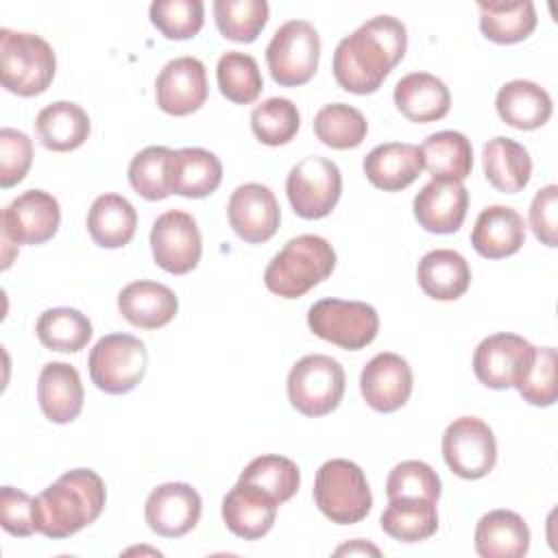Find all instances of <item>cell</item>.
I'll return each instance as SVG.
<instances>
[{
  "label": "cell",
  "mask_w": 558,
  "mask_h": 558,
  "mask_svg": "<svg viewBox=\"0 0 558 558\" xmlns=\"http://www.w3.org/2000/svg\"><path fill=\"white\" fill-rule=\"evenodd\" d=\"M146 364V347L131 333L102 336L87 360L94 386L107 395L131 392L144 379Z\"/></svg>",
  "instance_id": "52a82bcc"
},
{
  "label": "cell",
  "mask_w": 558,
  "mask_h": 558,
  "mask_svg": "<svg viewBox=\"0 0 558 558\" xmlns=\"http://www.w3.org/2000/svg\"><path fill=\"white\" fill-rule=\"evenodd\" d=\"M201 510L203 501L196 488L185 482H168L148 495L144 517L155 534L179 538L196 527Z\"/></svg>",
  "instance_id": "2e32d148"
},
{
  "label": "cell",
  "mask_w": 558,
  "mask_h": 558,
  "mask_svg": "<svg viewBox=\"0 0 558 558\" xmlns=\"http://www.w3.org/2000/svg\"><path fill=\"white\" fill-rule=\"evenodd\" d=\"M421 290L436 301L460 299L471 283L469 262L451 248H436L423 255L416 268Z\"/></svg>",
  "instance_id": "f546056e"
},
{
  "label": "cell",
  "mask_w": 558,
  "mask_h": 558,
  "mask_svg": "<svg viewBox=\"0 0 558 558\" xmlns=\"http://www.w3.org/2000/svg\"><path fill=\"white\" fill-rule=\"evenodd\" d=\"M344 395V368L329 355H305L288 373V399L305 416L333 412Z\"/></svg>",
  "instance_id": "8992f818"
},
{
  "label": "cell",
  "mask_w": 558,
  "mask_h": 558,
  "mask_svg": "<svg viewBox=\"0 0 558 558\" xmlns=\"http://www.w3.org/2000/svg\"><path fill=\"white\" fill-rule=\"evenodd\" d=\"M150 248L155 264L172 275H185L196 268L203 242L196 220L181 209L157 216L150 229Z\"/></svg>",
  "instance_id": "7c38bea8"
},
{
  "label": "cell",
  "mask_w": 558,
  "mask_h": 558,
  "mask_svg": "<svg viewBox=\"0 0 558 558\" xmlns=\"http://www.w3.org/2000/svg\"><path fill=\"white\" fill-rule=\"evenodd\" d=\"M408 31L392 15H377L344 37L333 52V78L351 94H373L403 59Z\"/></svg>",
  "instance_id": "6da1fadb"
},
{
  "label": "cell",
  "mask_w": 558,
  "mask_h": 558,
  "mask_svg": "<svg viewBox=\"0 0 558 558\" xmlns=\"http://www.w3.org/2000/svg\"><path fill=\"white\" fill-rule=\"evenodd\" d=\"M207 72L196 57L168 61L155 81V98L161 111L170 116H190L207 100Z\"/></svg>",
  "instance_id": "9a60e30c"
},
{
  "label": "cell",
  "mask_w": 558,
  "mask_h": 558,
  "mask_svg": "<svg viewBox=\"0 0 558 558\" xmlns=\"http://www.w3.org/2000/svg\"><path fill=\"white\" fill-rule=\"evenodd\" d=\"M286 194L296 216L305 220L325 218L342 194L340 168L320 155L305 157L290 170Z\"/></svg>",
  "instance_id": "30bf717a"
},
{
  "label": "cell",
  "mask_w": 558,
  "mask_h": 558,
  "mask_svg": "<svg viewBox=\"0 0 558 558\" xmlns=\"http://www.w3.org/2000/svg\"><path fill=\"white\" fill-rule=\"evenodd\" d=\"M92 131L85 109L70 100H57L46 105L35 118V133L44 148L54 153H68L78 148Z\"/></svg>",
  "instance_id": "4316f807"
},
{
  "label": "cell",
  "mask_w": 558,
  "mask_h": 558,
  "mask_svg": "<svg viewBox=\"0 0 558 558\" xmlns=\"http://www.w3.org/2000/svg\"><path fill=\"white\" fill-rule=\"evenodd\" d=\"M33 161V142L26 133L4 126L0 131V187L17 185Z\"/></svg>",
  "instance_id": "bcb514c9"
},
{
  "label": "cell",
  "mask_w": 558,
  "mask_h": 558,
  "mask_svg": "<svg viewBox=\"0 0 558 558\" xmlns=\"http://www.w3.org/2000/svg\"><path fill=\"white\" fill-rule=\"evenodd\" d=\"M57 57L52 46L33 33L0 28V78L2 87L17 96H37L54 78Z\"/></svg>",
  "instance_id": "277c9868"
},
{
  "label": "cell",
  "mask_w": 558,
  "mask_h": 558,
  "mask_svg": "<svg viewBox=\"0 0 558 558\" xmlns=\"http://www.w3.org/2000/svg\"><path fill=\"white\" fill-rule=\"evenodd\" d=\"M37 401L52 423H72L85 401L81 375L65 362H48L37 379Z\"/></svg>",
  "instance_id": "44dd1931"
},
{
  "label": "cell",
  "mask_w": 558,
  "mask_h": 558,
  "mask_svg": "<svg viewBox=\"0 0 558 558\" xmlns=\"http://www.w3.org/2000/svg\"><path fill=\"white\" fill-rule=\"evenodd\" d=\"M342 554H373V556H379V549L375 547V545H368V543H364V541H353V543H347V545H342V547H338L336 549V556H342Z\"/></svg>",
  "instance_id": "681fc988"
},
{
  "label": "cell",
  "mask_w": 558,
  "mask_h": 558,
  "mask_svg": "<svg viewBox=\"0 0 558 558\" xmlns=\"http://www.w3.org/2000/svg\"><path fill=\"white\" fill-rule=\"evenodd\" d=\"M205 7L201 0H155L150 22L166 39H190L203 28Z\"/></svg>",
  "instance_id": "7bdbcfd3"
},
{
  "label": "cell",
  "mask_w": 558,
  "mask_h": 558,
  "mask_svg": "<svg viewBox=\"0 0 558 558\" xmlns=\"http://www.w3.org/2000/svg\"><path fill=\"white\" fill-rule=\"evenodd\" d=\"M386 495L388 499L423 497V499L438 501L440 477L429 464L421 460H405L390 471L386 480Z\"/></svg>",
  "instance_id": "f6af8a7d"
},
{
  "label": "cell",
  "mask_w": 558,
  "mask_h": 558,
  "mask_svg": "<svg viewBox=\"0 0 558 558\" xmlns=\"http://www.w3.org/2000/svg\"><path fill=\"white\" fill-rule=\"evenodd\" d=\"M222 181L220 159L205 148H179L170 157V192L185 198H203Z\"/></svg>",
  "instance_id": "83f0119b"
},
{
  "label": "cell",
  "mask_w": 558,
  "mask_h": 558,
  "mask_svg": "<svg viewBox=\"0 0 558 558\" xmlns=\"http://www.w3.org/2000/svg\"><path fill=\"white\" fill-rule=\"evenodd\" d=\"M314 501L331 523L353 525L371 512L373 495L364 471L355 462L333 458L316 471Z\"/></svg>",
  "instance_id": "5b68a950"
},
{
  "label": "cell",
  "mask_w": 558,
  "mask_h": 558,
  "mask_svg": "<svg viewBox=\"0 0 558 558\" xmlns=\"http://www.w3.org/2000/svg\"><path fill=\"white\" fill-rule=\"evenodd\" d=\"M336 266L333 246L312 233L296 235L270 259L264 270L266 288L283 299H299L325 281Z\"/></svg>",
  "instance_id": "3957f363"
},
{
  "label": "cell",
  "mask_w": 558,
  "mask_h": 558,
  "mask_svg": "<svg viewBox=\"0 0 558 558\" xmlns=\"http://www.w3.org/2000/svg\"><path fill=\"white\" fill-rule=\"evenodd\" d=\"M381 530L401 543H418L436 534L438 512L436 501L423 497H397L390 499L381 512Z\"/></svg>",
  "instance_id": "836d02e7"
},
{
  "label": "cell",
  "mask_w": 558,
  "mask_h": 558,
  "mask_svg": "<svg viewBox=\"0 0 558 558\" xmlns=\"http://www.w3.org/2000/svg\"><path fill=\"white\" fill-rule=\"evenodd\" d=\"M318 57L320 37L305 20H290L281 24L266 46L270 76L281 87L305 85L318 68Z\"/></svg>",
  "instance_id": "ba28073f"
},
{
  "label": "cell",
  "mask_w": 558,
  "mask_h": 558,
  "mask_svg": "<svg viewBox=\"0 0 558 558\" xmlns=\"http://www.w3.org/2000/svg\"><path fill=\"white\" fill-rule=\"evenodd\" d=\"M519 395L538 408H549L556 401V349L541 347L534 349L532 364L514 386Z\"/></svg>",
  "instance_id": "ee69618b"
},
{
  "label": "cell",
  "mask_w": 558,
  "mask_h": 558,
  "mask_svg": "<svg viewBox=\"0 0 558 558\" xmlns=\"http://www.w3.org/2000/svg\"><path fill=\"white\" fill-rule=\"evenodd\" d=\"M423 170L421 150L414 144L388 142L375 146L364 157L366 179L384 192H401L418 179Z\"/></svg>",
  "instance_id": "cb8c5ba5"
},
{
  "label": "cell",
  "mask_w": 558,
  "mask_h": 558,
  "mask_svg": "<svg viewBox=\"0 0 558 558\" xmlns=\"http://www.w3.org/2000/svg\"><path fill=\"white\" fill-rule=\"evenodd\" d=\"M530 227L545 246H558V187L545 185L530 205Z\"/></svg>",
  "instance_id": "c3c4849f"
},
{
  "label": "cell",
  "mask_w": 558,
  "mask_h": 558,
  "mask_svg": "<svg viewBox=\"0 0 558 558\" xmlns=\"http://www.w3.org/2000/svg\"><path fill=\"white\" fill-rule=\"evenodd\" d=\"M105 501V482L96 471H68L35 497L37 532L48 538H68L94 523Z\"/></svg>",
  "instance_id": "7a4b0ae2"
},
{
  "label": "cell",
  "mask_w": 558,
  "mask_h": 558,
  "mask_svg": "<svg viewBox=\"0 0 558 558\" xmlns=\"http://www.w3.org/2000/svg\"><path fill=\"white\" fill-rule=\"evenodd\" d=\"M240 482L255 484L264 488L268 495L277 499V504H283L294 497L301 484V471L299 466L283 456L266 453L246 464V469L240 473Z\"/></svg>",
  "instance_id": "ab89813d"
},
{
  "label": "cell",
  "mask_w": 558,
  "mask_h": 558,
  "mask_svg": "<svg viewBox=\"0 0 558 558\" xmlns=\"http://www.w3.org/2000/svg\"><path fill=\"white\" fill-rule=\"evenodd\" d=\"M39 342L50 351L76 353L92 340L89 318L72 307L46 310L35 325Z\"/></svg>",
  "instance_id": "d590c367"
},
{
  "label": "cell",
  "mask_w": 558,
  "mask_h": 558,
  "mask_svg": "<svg viewBox=\"0 0 558 558\" xmlns=\"http://www.w3.org/2000/svg\"><path fill=\"white\" fill-rule=\"evenodd\" d=\"M530 549V527L512 510H490L477 521L475 551L482 558H521Z\"/></svg>",
  "instance_id": "484cf974"
},
{
  "label": "cell",
  "mask_w": 558,
  "mask_h": 558,
  "mask_svg": "<svg viewBox=\"0 0 558 558\" xmlns=\"http://www.w3.org/2000/svg\"><path fill=\"white\" fill-rule=\"evenodd\" d=\"M360 390L366 405L375 412H395L412 395V368L397 353H377L362 368Z\"/></svg>",
  "instance_id": "ac0fdd59"
},
{
  "label": "cell",
  "mask_w": 558,
  "mask_h": 558,
  "mask_svg": "<svg viewBox=\"0 0 558 558\" xmlns=\"http://www.w3.org/2000/svg\"><path fill=\"white\" fill-rule=\"evenodd\" d=\"M170 157L168 146H148L129 163V183L146 201H163L170 196Z\"/></svg>",
  "instance_id": "60d3db41"
},
{
  "label": "cell",
  "mask_w": 558,
  "mask_h": 558,
  "mask_svg": "<svg viewBox=\"0 0 558 558\" xmlns=\"http://www.w3.org/2000/svg\"><path fill=\"white\" fill-rule=\"evenodd\" d=\"M214 20L222 37L240 44H251L268 22L266 0H216Z\"/></svg>",
  "instance_id": "f35d334b"
},
{
  "label": "cell",
  "mask_w": 558,
  "mask_h": 558,
  "mask_svg": "<svg viewBox=\"0 0 558 558\" xmlns=\"http://www.w3.org/2000/svg\"><path fill=\"white\" fill-rule=\"evenodd\" d=\"M61 222L59 201L44 190H26L2 211V235L17 244L48 242Z\"/></svg>",
  "instance_id": "5bb4252c"
},
{
  "label": "cell",
  "mask_w": 558,
  "mask_h": 558,
  "mask_svg": "<svg viewBox=\"0 0 558 558\" xmlns=\"http://www.w3.org/2000/svg\"><path fill=\"white\" fill-rule=\"evenodd\" d=\"M0 523L11 536L26 538L37 532L35 497L13 486L0 488Z\"/></svg>",
  "instance_id": "7dc6e473"
},
{
  "label": "cell",
  "mask_w": 558,
  "mask_h": 558,
  "mask_svg": "<svg viewBox=\"0 0 558 558\" xmlns=\"http://www.w3.org/2000/svg\"><path fill=\"white\" fill-rule=\"evenodd\" d=\"M368 131L366 118L351 105L344 102H333L325 105L316 116H314V133L316 137L336 150H347L355 148L364 142Z\"/></svg>",
  "instance_id": "8d00e7d4"
},
{
  "label": "cell",
  "mask_w": 558,
  "mask_h": 558,
  "mask_svg": "<svg viewBox=\"0 0 558 558\" xmlns=\"http://www.w3.org/2000/svg\"><path fill=\"white\" fill-rule=\"evenodd\" d=\"M482 166L486 181L504 194L521 192L532 177V159L527 148L504 135L484 144Z\"/></svg>",
  "instance_id": "f1b7e54d"
},
{
  "label": "cell",
  "mask_w": 558,
  "mask_h": 558,
  "mask_svg": "<svg viewBox=\"0 0 558 558\" xmlns=\"http://www.w3.org/2000/svg\"><path fill=\"white\" fill-rule=\"evenodd\" d=\"M469 192L460 181H429L414 198V218L429 233H456L466 216Z\"/></svg>",
  "instance_id": "ffe728a7"
},
{
  "label": "cell",
  "mask_w": 558,
  "mask_h": 558,
  "mask_svg": "<svg viewBox=\"0 0 558 558\" xmlns=\"http://www.w3.org/2000/svg\"><path fill=\"white\" fill-rule=\"evenodd\" d=\"M442 458L462 480H480L495 469L497 442L493 429L477 416L456 418L442 434Z\"/></svg>",
  "instance_id": "8fae6325"
},
{
  "label": "cell",
  "mask_w": 558,
  "mask_h": 558,
  "mask_svg": "<svg viewBox=\"0 0 558 558\" xmlns=\"http://www.w3.org/2000/svg\"><path fill=\"white\" fill-rule=\"evenodd\" d=\"M534 349L536 347L517 333H493L477 344L473 353V373L486 388H512L532 364Z\"/></svg>",
  "instance_id": "4fadbf2b"
},
{
  "label": "cell",
  "mask_w": 558,
  "mask_h": 558,
  "mask_svg": "<svg viewBox=\"0 0 558 558\" xmlns=\"http://www.w3.org/2000/svg\"><path fill=\"white\" fill-rule=\"evenodd\" d=\"M482 35L495 44H517L536 28V9L530 0L480 2Z\"/></svg>",
  "instance_id": "e575fe53"
},
{
  "label": "cell",
  "mask_w": 558,
  "mask_h": 558,
  "mask_svg": "<svg viewBox=\"0 0 558 558\" xmlns=\"http://www.w3.org/2000/svg\"><path fill=\"white\" fill-rule=\"evenodd\" d=\"M118 310L133 327L159 329L177 316L179 301L168 286L140 279L120 290Z\"/></svg>",
  "instance_id": "603a6c76"
},
{
  "label": "cell",
  "mask_w": 558,
  "mask_h": 558,
  "mask_svg": "<svg viewBox=\"0 0 558 558\" xmlns=\"http://www.w3.org/2000/svg\"><path fill=\"white\" fill-rule=\"evenodd\" d=\"M301 126V116L290 98H268L251 111L253 135L266 146H283L292 142Z\"/></svg>",
  "instance_id": "b9f144b4"
},
{
  "label": "cell",
  "mask_w": 558,
  "mask_h": 558,
  "mask_svg": "<svg viewBox=\"0 0 558 558\" xmlns=\"http://www.w3.org/2000/svg\"><path fill=\"white\" fill-rule=\"evenodd\" d=\"M423 168L436 181H460L473 170V148L460 131L432 133L421 146Z\"/></svg>",
  "instance_id": "1f68e13d"
},
{
  "label": "cell",
  "mask_w": 558,
  "mask_h": 558,
  "mask_svg": "<svg viewBox=\"0 0 558 558\" xmlns=\"http://www.w3.org/2000/svg\"><path fill=\"white\" fill-rule=\"evenodd\" d=\"M525 242V225L517 209L490 205L480 211L471 231L473 248L486 259L514 255Z\"/></svg>",
  "instance_id": "7402d4cb"
},
{
  "label": "cell",
  "mask_w": 558,
  "mask_h": 558,
  "mask_svg": "<svg viewBox=\"0 0 558 558\" xmlns=\"http://www.w3.org/2000/svg\"><path fill=\"white\" fill-rule=\"evenodd\" d=\"M495 107L499 118L519 131L538 129L551 118L549 94L538 83L523 78L501 85Z\"/></svg>",
  "instance_id": "4dcf8cb0"
},
{
  "label": "cell",
  "mask_w": 558,
  "mask_h": 558,
  "mask_svg": "<svg viewBox=\"0 0 558 558\" xmlns=\"http://www.w3.org/2000/svg\"><path fill=\"white\" fill-rule=\"evenodd\" d=\"M227 218L231 229L248 244H262L270 240L281 220L279 203L270 187L262 183H244L233 190Z\"/></svg>",
  "instance_id": "e0dca14e"
},
{
  "label": "cell",
  "mask_w": 558,
  "mask_h": 558,
  "mask_svg": "<svg viewBox=\"0 0 558 558\" xmlns=\"http://www.w3.org/2000/svg\"><path fill=\"white\" fill-rule=\"evenodd\" d=\"M277 506V499L264 488L238 480L222 499V521L238 538L257 541L270 532Z\"/></svg>",
  "instance_id": "d6986e66"
},
{
  "label": "cell",
  "mask_w": 558,
  "mask_h": 558,
  "mask_svg": "<svg viewBox=\"0 0 558 558\" xmlns=\"http://www.w3.org/2000/svg\"><path fill=\"white\" fill-rule=\"evenodd\" d=\"M216 78L220 94L235 105H251L262 94L264 81L257 61L238 50H229L218 59Z\"/></svg>",
  "instance_id": "74e56055"
},
{
  "label": "cell",
  "mask_w": 558,
  "mask_h": 558,
  "mask_svg": "<svg viewBox=\"0 0 558 558\" xmlns=\"http://www.w3.org/2000/svg\"><path fill=\"white\" fill-rule=\"evenodd\" d=\"M395 105L410 122L427 124L449 113L451 94L434 74L410 72L395 85Z\"/></svg>",
  "instance_id": "d4e9b609"
},
{
  "label": "cell",
  "mask_w": 558,
  "mask_h": 558,
  "mask_svg": "<svg viewBox=\"0 0 558 558\" xmlns=\"http://www.w3.org/2000/svg\"><path fill=\"white\" fill-rule=\"evenodd\" d=\"M137 211L120 194L98 196L87 211L89 238L102 248H120L135 235Z\"/></svg>",
  "instance_id": "d6a6232c"
},
{
  "label": "cell",
  "mask_w": 558,
  "mask_h": 558,
  "mask_svg": "<svg viewBox=\"0 0 558 558\" xmlns=\"http://www.w3.org/2000/svg\"><path fill=\"white\" fill-rule=\"evenodd\" d=\"M307 327L340 349L360 351L375 340L379 316L373 305L362 301L320 299L307 312Z\"/></svg>",
  "instance_id": "9c48e42d"
}]
</instances>
